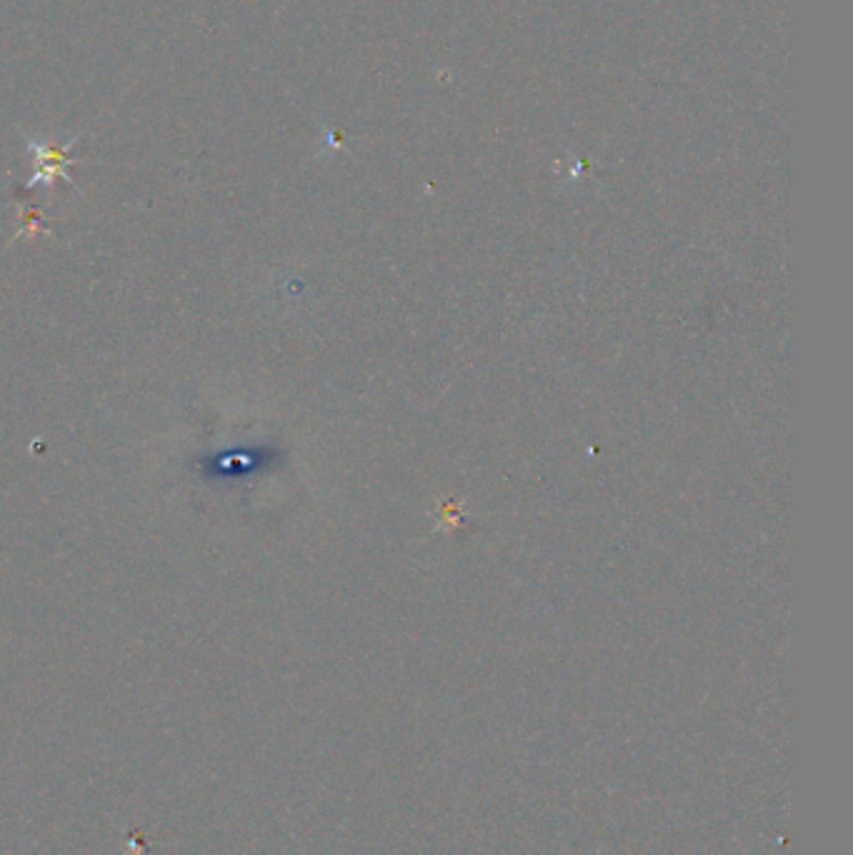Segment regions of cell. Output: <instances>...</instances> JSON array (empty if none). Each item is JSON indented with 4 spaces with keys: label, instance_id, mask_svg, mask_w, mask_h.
<instances>
[{
    "label": "cell",
    "instance_id": "obj_2",
    "mask_svg": "<svg viewBox=\"0 0 853 855\" xmlns=\"http://www.w3.org/2000/svg\"><path fill=\"white\" fill-rule=\"evenodd\" d=\"M33 233H51V230L48 228H43V220H38V213H28L26 210V215H23V228L18 230V235L16 238H21V235H33Z\"/></svg>",
    "mask_w": 853,
    "mask_h": 855
},
{
    "label": "cell",
    "instance_id": "obj_1",
    "mask_svg": "<svg viewBox=\"0 0 853 855\" xmlns=\"http://www.w3.org/2000/svg\"><path fill=\"white\" fill-rule=\"evenodd\" d=\"M31 150L36 153V175H33L31 180H28V190L36 188L38 183H43L46 188H51L53 180L63 178L68 180V183H73L71 178H68L66 173V165L76 163V158H68L66 148H51V145H41V143H31Z\"/></svg>",
    "mask_w": 853,
    "mask_h": 855
}]
</instances>
